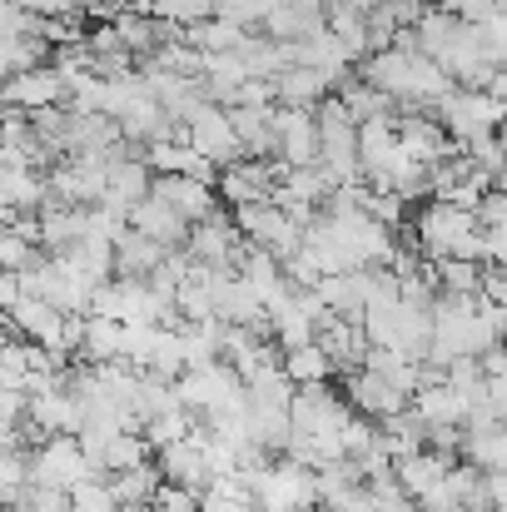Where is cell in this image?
<instances>
[{"label": "cell", "instance_id": "cell-53", "mask_svg": "<svg viewBox=\"0 0 507 512\" xmlns=\"http://www.w3.org/2000/svg\"><path fill=\"white\" fill-rule=\"evenodd\" d=\"M498 135H503V140H507V120H503V130H498Z\"/></svg>", "mask_w": 507, "mask_h": 512}, {"label": "cell", "instance_id": "cell-20", "mask_svg": "<svg viewBox=\"0 0 507 512\" xmlns=\"http://www.w3.org/2000/svg\"><path fill=\"white\" fill-rule=\"evenodd\" d=\"M353 60H358V55L343 45V35H338L334 25H324V30H314L309 40L294 45V65H314V70L334 75V85H343V80L353 75Z\"/></svg>", "mask_w": 507, "mask_h": 512}, {"label": "cell", "instance_id": "cell-52", "mask_svg": "<svg viewBox=\"0 0 507 512\" xmlns=\"http://www.w3.org/2000/svg\"><path fill=\"white\" fill-rule=\"evenodd\" d=\"M503 343H507V309H503Z\"/></svg>", "mask_w": 507, "mask_h": 512}, {"label": "cell", "instance_id": "cell-47", "mask_svg": "<svg viewBox=\"0 0 507 512\" xmlns=\"http://www.w3.org/2000/svg\"><path fill=\"white\" fill-rule=\"evenodd\" d=\"M20 299H25V279H20L15 269H0V309L10 314Z\"/></svg>", "mask_w": 507, "mask_h": 512}, {"label": "cell", "instance_id": "cell-10", "mask_svg": "<svg viewBox=\"0 0 507 512\" xmlns=\"http://www.w3.org/2000/svg\"><path fill=\"white\" fill-rule=\"evenodd\" d=\"M70 90L60 80L55 65H35V70H20V75H5V110H50V105H65Z\"/></svg>", "mask_w": 507, "mask_h": 512}, {"label": "cell", "instance_id": "cell-50", "mask_svg": "<svg viewBox=\"0 0 507 512\" xmlns=\"http://www.w3.org/2000/svg\"><path fill=\"white\" fill-rule=\"evenodd\" d=\"M488 90H493V95H498V100L507 105V65L498 70V75H493V85H488Z\"/></svg>", "mask_w": 507, "mask_h": 512}, {"label": "cell", "instance_id": "cell-13", "mask_svg": "<svg viewBox=\"0 0 507 512\" xmlns=\"http://www.w3.org/2000/svg\"><path fill=\"white\" fill-rule=\"evenodd\" d=\"M249 239H244V229L234 224V219H224V214H214V219H204V224H194L189 229V254L199 259V264H214V269H234V259H239V249H244Z\"/></svg>", "mask_w": 507, "mask_h": 512}, {"label": "cell", "instance_id": "cell-9", "mask_svg": "<svg viewBox=\"0 0 507 512\" xmlns=\"http://www.w3.org/2000/svg\"><path fill=\"white\" fill-rule=\"evenodd\" d=\"M343 398L363 413V418H373V423H383V418H398L403 408H413V393H403L398 383H388L383 373H373V368H353V373H343Z\"/></svg>", "mask_w": 507, "mask_h": 512}, {"label": "cell", "instance_id": "cell-3", "mask_svg": "<svg viewBox=\"0 0 507 512\" xmlns=\"http://www.w3.org/2000/svg\"><path fill=\"white\" fill-rule=\"evenodd\" d=\"M433 115L448 125V135L458 140V145H473V140H483V135H498L507 120V105L493 95V90H468V85H453L438 105H433Z\"/></svg>", "mask_w": 507, "mask_h": 512}, {"label": "cell", "instance_id": "cell-49", "mask_svg": "<svg viewBox=\"0 0 507 512\" xmlns=\"http://www.w3.org/2000/svg\"><path fill=\"white\" fill-rule=\"evenodd\" d=\"M488 498H493V508H507V468L488 473Z\"/></svg>", "mask_w": 507, "mask_h": 512}, {"label": "cell", "instance_id": "cell-40", "mask_svg": "<svg viewBox=\"0 0 507 512\" xmlns=\"http://www.w3.org/2000/svg\"><path fill=\"white\" fill-rule=\"evenodd\" d=\"M145 5L169 25H194V20L214 15V0H145Z\"/></svg>", "mask_w": 507, "mask_h": 512}, {"label": "cell", "instance_id": "cell-33", "mask_svg": "<svg viewBox=\"0 0 507 512\" xmlns=\"http://www.w3.org/2000/svg\"><path fill=\"white\" fill-rule=\"evenodd\" d=\"M50 60H55V45H50L40 30L15 35V40L0 45V70H5V75H20V70H35V65H50Z\"/></svg>", "mask_w": 507, "mask_h": 512}, {"label": "cell", "instance_id": "cell-42", "mask_svg": "<svg viewBox=\"0 0 507 512\" xmlns=\"http://www.w3.org/2000/svg\"><path fill=\"white\" fill-rule=\"evenodd\" d=\"M199 498H204V493H194V488H184V483H169V478H165L150 508H155V512H199Z\"/></svg>", "mask_w": 507, "mask_h": 512}, {"label": "cell", "instance_id": "cell-1", "mask_svg": "<svg viewBox=\"0 0 507 512\" xmlns=\"http://www.w3.org/2000/svg\"><path fill=\"white\" fill-rule=\"evenodd\" d=\"M244 483H249L259 512H319V503H324L319 498V468H304L289 453L244 468Z\"/></svg>", "mask_w": 507, "mask_h": 512}, {"label": "cell", "instance_id": "cell-44", "mask_svg": "<svg viewBox=\"0 0 507 512\" xmlns=\"http://www.w3.org/2000/svg\"><path fill=\"white\" fill-rule=\"evenodd\" d=\"M199 512H259V503H254V493H204L199 498Z\"/></svg>", "mask_w": 507, "mask_h": 512}, {"label": "cell", "instance_id": "cell-38", "mask_svg": "<svg viewBox=\"0 0 507 512\" xmlns=\"http://www.w3.org/2000/svg\"><path fill=\"white\" fill-rule=\"evenodd\" d=\"M40 254H45L40 239H25V234H15V229L0 234V269H15V274H20V269H30Z\"/></svg>", "mask_w": 507, "mask_h": 512}, {"label": "cell", "instance_id": "cell-36", "mask_svg": "<svg viewBox=\"0 0 507 512\" xmlns=\"http://www.w3.org/2000/svg\"><path fill=\"white\" fill-rule=\"evenodd\" d=\"M20 488H30V448H25V443H5V458H0V498H15Z\"/></svg>", "mask_w": 507, "mask_h": 512}, {"label": "cell", "instance_id": "cell-6", "mask_svg": "<svg viewBox=\"0 0 507 512\" xmlns=\"http://www.w3.org/2000/svg\"><path fill=\"white\" fill-rule=\"evenodd\" d=\"M234 224L244 229V239H254L259 249H269V254H279V259H289L294 249H304V224H299L284 204H274V199H264V204H239V209H234Z\"/></svg>", "mask_w": 507, "mask_h": 512}, {"label": "cell", "instance_id": "cell-32", "mask_svg": "<svg viewBox=\"0 0 507 512\" xmlns=\"http://www.w3.org/2000/svg\"><path fill=\"white\" fill-rule=\"evenodd\" d=\"M85 363H110V358H125V324L110 319V314H90L85 319V348H80Z\"/></svg>", "mask_w": 507, "mask_h": 512}, {"label": "cell", "instance_id": "cell-16", "mask_svg": "<svg viewBox=\"0 0 507 512\" xmlns=\"http://www.w3.org/2000/svg\"><path fill=\"white\" fill-rule=\"evenodd\" d=\"M155 194V170H150V160L145 155H120V160H110V184H105V199L100 204H115V209H135L140 199H150Z\"/></svg>", "mask_w": 507, "mask_h": 512}, {"label": "cell", "instance_id": "cell-26", "mask_svg": "<svg viewBox=\"0 0 507 512\" xmlns=\"http://www.w3.org/2000/svg\"><path fill=\"white\" fill-rule=\"evenodd\" d=\"M165 259H169L165 244L150 239V234H140V229H130V234L115 244V274H125V279H155Z\"/></svg>", "mask_w": 507, "mask_h": 512}, {"label": "cell", "instance_id": "cell-22", "mask_svg": "<svg viewBox=\"0 0 507 512\" xmlns=\"http://www.w3.org/2000/svg\"><path fill=\"white\" fill-rule=\"evenodd\" d=\"M324 25H329V0H279V10L264 20V35L299 45L314 30H324Z\"/></svg>", "mask_w": 507, "mask_h": 512}, {"label": "cell", "instance_id": "cell-27", "mask_svg": "<svg viewBox=\"0 0 507 512\" xmlns=\"http://www.w3.org/2000/svg\"><path fill=\"white\" fill-rule=\"evenodd\" d=\"M249 35H254V30L239 25V20H229V15H204V20L184 25V40L199 45L204 55H229V50H239Z\"/></svg>", "mask_w": 507, "mask_h": 512}, {"label": "cell", "instance_id": "cell-17", "mask_svg": "<svg viewBox=\"0 0 507 512\" xmlns=\"http://www.w3.org/2000/svg\"><path fill=\"white\" fill-rule=\"evenodd\" d=\"M85 234H90V204H65V199H50V204L40 209V244H45L50 254L75 249Z\"/></svg>", "mask_w": 507, "mask_h": 512}, {"label": "cell", "instance_id": "cell-43", "mask_svg": "<svg viewBox=\"0 0 507 512\" xmlns=\"http://www.w3.org/2000/svg\"><path fill=\"white\" fill-rule=\"evenodd\" d=\"M234 105H279V80L249 75V80L239 85V100H234Z\"/></svg>", "mask_w": 507, "mask_h": 512}, {"label": "cell", "instance_id": "cell-56", "mask_svg": "<svg viewBox=\"0 0 507 512\" xmlns=\"http://www.w3.org/2000/svg\"><path fill=\"white\" fill-rule=\"evenodd\" d=\"M324 512H334V508H324Z\"/></svg>", "mask_w": 507, "mask_h": 512}, {"label": "cell", "instance_id": "cell-5", "mask_svg": "<svg viewBox=\"0 0 507 512\" xmlns=\"http://www.w3.org/2000/svg\"><path fill=\"white\" fill-rule=\"evenodd\" d=\"M90 478H100V468L90 463L80 433H55V438H45L40 448H30V483L75 493V488L90 483Z\"/></svg>", "mask_w": 507, "mask_h": 512}, {"label": "cell", "instance_id": "cell-11", "mask_svg": "<svg viewBox=\"0 0 507 512\" xmlns=\"http://www.w3.org/2000/svg\"><path fill=\"white\" fill-rule=\"evenodd\" d=\"M65 309H55L50 299H40V294H25L10 314H5V324L20 334V339L30 343H45V348H55V353H65Z\"/></svg>", "mask_w": 507, "mask_h": 512}, {"label": "cell", "instance_id": "cell-8", "mask_svg": "<svg viewBox=\"0 0 507 512\" xmlns=\"http://www.w3.org/2000/svg\"><path fill=\"white\" fill-rule=\"evenodd\" d=\"M284 174L289 165L284 160H254V155H244L239 165H229V170H219V199L224 204H264V199H274V189L284 184Z\"/></svg>", "mask_w": 507, "mask_h": 512}, {"label": "cell", "instance_id": "cell-14", "mask_svg": "<svg viewBox=\"0 0 507 512\" xmlns=\"http://www.w3.org/2000/svg\"><path fill=\"white\" fill-rule=\"evenodd\" d=\"M155 463H160V473H165L169 483H184V488H194V493H204L209 478H214V468H209V448H204V433H199V428H194L184 443L160 448Z\"/></svg>", "mask_w": 507, "mask_h": 512}, {"label": "cell", "instance_id": "cell-2", "mask_svg": "<svg viewBox=\"0 0 507 512\" xmlns=\"http://www.w3.org/2000/svg\"><path fill=\"white\" fill-rule=\"evenodd\" d=\"M319 160L334 170L338 184H368L363 150H358V120L348 115L343 95H329L319 105Z\"/></svg>", "mask_w": 507, "mask_h": 512}, {"label": "cell", "instance_id": "cell-31", "mask_svg": "<svg viewBox=\"0 0 507 512\" xmlns=\"http://www.w3.org/2000/svg\"><path fill=\"white\" fill-rule=\"evenodd\" d=\"M284 373H289L299 388H309V383H329L338 373V363L329 358L324 343H299V348H284Z\"/></svg>", "mask_w": 507, "mask_h": 512}, {"label": "cell", "instance_id": "cell-46", "mask_svg": "<svg viewBox=\"0 0 507 512\" xmlns=\"http://www.w3.org/2000/svg\"><path fill=\"white\" fill-rule=\"evenodd\" d=\"M438 10H453V15H463V20H483V15H493L498 10V0H433Z\"/></svg>", "mask_w": 507, "mask_h": 512}, {"label": "cell", "instance_id": "cell-4", "mask_svg": "<svg viewBox=\"0 0 507 512\" xmlns=\"http://www.w3.org/2000/svg\"><path fill=\"white\" fill-rule=\"evenodd\" d=\"M289 413H294V428L299 433H314L324 443L329 463L343 458V423L353 418V403L348 398H338L329 383H309V388L294 393V408Z\"/></svg>", "mask_w": 507, "mask_h": 512}, {"label": "cell", "instance_id": "cell-54", "mask_svg": "<svg viewBox=\"0 0 507 512\" xmlns=\"http://www.w3.org/2000/svg\"><path fill=\"white\" fill-rule=\"evenodd\" d=\"M125 512H150V508H125Z\"/></svg>", "mask_w": 507, "mask_h": 512}, {"label": "cell", "instance_id": "cell-45", "mask_svg": "<svg viewBox=\"0 0 507 512\" xmlns=\"http://www.w3.org/2000/svg\"><path fill=\"white\" fill-rule=\"evenodd\" d=\"M428 5H433V0H388L383 10H388V15H393V20L408 30V25H418V20L428 15Z\"/></svg>", "mask_w": 507, "mask_h": 512}, {"label": "cell", "instance_id": "cell-19", "mask_svg": "<svg viewBox=\"0 0 507 512\" xmlns=\"http://www.w3.org/2000/svg\"><path fill=\"white\" fill-rule=\"evenodd\" d=\"M130 229H140V234H150V239H160L165 249H184L189 244V219L169 204V199H160V194H150V199H140L135 209H130Z\"/></svg>", "mask_w": 507, "mask_h": 512}, {"label": "cell", "instance_id": "cell-55", "mask_svg": "<svg viewBox=\"0 0 507 512\" xmlns=\"http://www.w3.org/2000/svg\"><path fill=\"white\" fill-rule=\"evenodd\" d=\"M488 512H507V508H488Z\"/></svg>", "mask_w": 507, "mask_h": 512}, {"label": "cell", "instance_id": "cell-35", "mask_svg": "<svg viewBox=\"0 0 507 512\" xmlns=\"http://www.w3.org/2000/svg\"><path fill=\"white\" fill-rule=\"evenodd\" d=\"M5 512H75V498H70L65 488L30 483V488H20L15 498H5Z\"/></svg>", "mask_w": 507, "mask_h": 512}, {"label": "cell", "instance_id": "cell-15", "mask_svg": "<svg viewBox=\"0 0 507 512\" xmlns=\"http://www.w3.org/2000/svg\"><path fill=\"white\" fill-rule=\"evenodd\" d=\"M155 194L169 199L189 224H204V219L219 214V194H214V184H209V179H194V174H155Z\"/></svg>", "mask_w": 507, "mask_h": 512}, {"label": "cell", "instance_id": "cell-41", "mask_svg": "<svg viewBox=\"0 0 507 512\" xmlns=\"http://www.w3.org/2000/svg\"><path fill=\"white\" fill-rule=\"evenodd\" d=\"M279 10V0H214V15H229L239 25H264Z\"/></svg>", "mask_w": 507, "mask_h": 512}, {"label": "cell", "instance_id": "cell-48", "mask_svg": "<svg viewBox=\"0 0 507 512\" xmlns=\"http://www.w3.org/2000/svg\"><path fill=\"white\" fill-rule=\"evenodd\" d=\"M488 264H503L507 269V224H493V229H488Z\"/></svg>", "mask_w": 507, "mask_h": 512}, {"label": "cell", "instance_id": "cell-28", "mask_svg": "<svg viewBox=\"0 0 507 512\" xmlns=\"http://www.w3.org/2000/svg\"><path fill=\"white\" fill-rule=\"evenodd\" d=\"M338 95H343V105H348V115H353L358 125H368V120H378V115H398V100H393L388 90H378L373 80H363V75H348V80L338 85Z\"/></svg>", "mask_w": 507, "mask_h": 512}, {"label": "cell", "instance_id": "cell-30", "mask_svg": "<svg viewBox=\"0 0 507 512\" xmlns=\"http://www.w3.org/2000/svg\"><path fill=\"white\" fill-rule=\"evenodd\" d=\"M433 264V279H438V294H468V299H478L483 294V279H488V264H478V259H428Z\"/></svg>", "mask_w": 507, "mask_h": 512}, {"label": "cell", "instance_id": "cell-34", "mask_svg": "<svg viewBox=\"0 0 507 512\" xmlns=\"http://www.w3.org/2000/svg\"><path fill=\"white\" fill-rule=\"evenodd\" d=\"M458 25H463V15H453V10H438V5H428V15L413 25V35H418V50H428L433 60L448 50V40L458 35Z\"/></svg>", "mask_w": 507, "mask_h": 512}, {"label": "cell", "instance_id": "cell-29", "mask_svg": "<svg viewBox=\"0 0 507 512\" xmlns=\"http://www.w3.org/2000/svg\"><path fill=\"white\" fill-rule=\"evenodd\" d=\"M105 483L115 488V498H120L125 508H150V503H155V493H160V483H165V473H160V463L150 458V463H140V468L105 473Z\"/></svg>", "mask_w": 507, "mask_h": 512}, {"label": "cell", "instance_id": "cell-18", "mask_svg": "<svg viewBox=\"0 0 507 512\" xmlns=\"http://www.w3.org/2000/svg\"><path fill=\"white\" fill-rule=\"evenodd\" d=\"M50 199H55L50 170H35V165H0V204H5V209H30V214H40Z\"/></svg>", "mask_w": 507, "mask_h": 512}, {"label": "cell", "instance_id": "cell-23", "mask_svg": "<svg viewBox=\"0 0 507 512\" xmlns=\"http://www.w3.org/2000/svg\"><path fill=\"white\" fill-rule=\"evenodd\" d=\"M458 458L463 453H443V448H418V453H408V458H398V483L413 493V498H423V493H433L453 468H458Z\"/></svg>", "mask_w": 507, "mask_h": 512}, {"label": "cell", "instance_id": "cell-51", "mask_svg": "<svg viewBox=\"0 0 507 512\" xmlns=\"http://www.w3.org/2000/svg\"><path fill=\"white\" fill-rule=\"evenodd\" d=\"M348 5H358L363 15H373V10H378V5H388V0H348Z\"/></svg>", "mask_w": 507, "mask_h": 512}, {"label": "cell", "instance_id": "cell-24", "mask_svg": "<svg viewBox=\"0 0 507 512\" xmlns=\"http://www.w3.org/2000/svg\"><path fill=\"white\" fill-rule=\"evenodd\" d=\"M30 418H35V428H40L45 438H55V433H80V428H85V403H80L70 388H55V393L30 398Z\"/></svg>", "mask_w": 507, "mask_h": 512}, {"label": "cell", "instance_id": "cell-7", "mask_svg": "<svg viewBox=\"0 0 507 512\" xmlns=\"http://www.w3.org/2000/svg\"><path fill=\"white\" fill-rule=\"evenodd\" d=\"M184 140L199 150V155H209L219 170H229V165H239L249 150H244V140H239V130H234V110L229 105H204L189 125H184Z\"/></svg>", "mask_w": 507, "mask_h": 512}, {"label": "cell", "instance_id": "cell-12", "mask_svg": "<svg viewBox=\"0 0 507 512\" xmlns=\"http://www.w3.org/2000/svg\"><path fill=\"white\" fill-rule=\"evenodd\" d=\"M279 160L294 165H319V110L304 105H279Z\"/></svg>", "mask_w": 507, "mask_h": 512}, {"label": "cell", "instance_id": "cell-21", "mask_svg": "<svg viewBox=\"0 0 507 512\" xmlns=\"http://www.w3.org/2000/svg\"><path fill=\"white\" fill-rule=\"evenodd\" d=\"M234 130L254 160H279V105H229Z\"/></svg>", "mask_w": 507, "mask_h": 512}, {"label": "cell", "instance_id": "cell-39", "mask_svg": "<svg viewBox=\"0 0 507 512\" xmlns=\"http://www.w3.org/2000/svg\"><path fill=\"white\" fill-rule=\"evenodd\" d=\"M70 498H75V512H125V503L115 498V488H110L105 478H90V483H80Z\"/></svg>", "mask_w": 507, "mask_h": 512}, {"label": "cell", "instance_id": "cell-25", "mask_svg": "<svg viewBox=\"0 0 507 512\" xmlns=\"http://www.w3.org/2000/svg\"><path fill=\"white\" fill-rule=\"evenodd\" d=\"M329 95H338L334 75L314 70V65H289L279 75V105H304V110H319Z\"/></svg>", "mask_w": 507, "mask_h": 512}, {"label": "cell", "instance_id": "cell-37", "mask_svg": "<svg viewBox=\"0 0 507 512\" xmlns=\"http://www.w3.org/2000/svg\"><path fill=\"white\" fill-rule=\"evenodd\" d=\"M473 35H478L483 55H488L498 70H503V65H507V10H493V15L473 20Z\"/></svg>", "mask_w": 507, "mask_h": 512}]
</instances>
